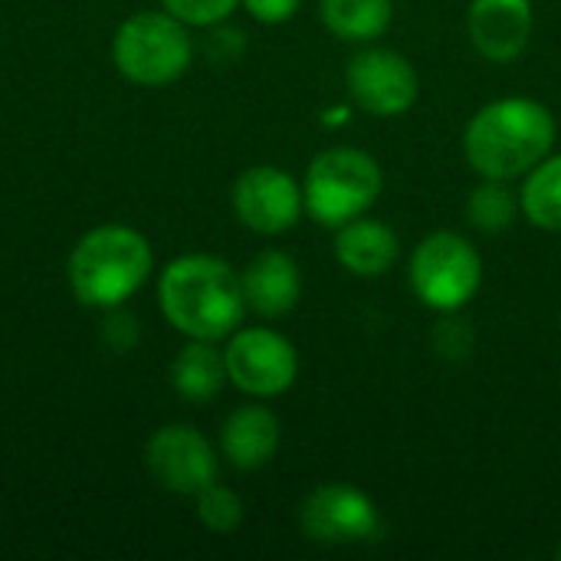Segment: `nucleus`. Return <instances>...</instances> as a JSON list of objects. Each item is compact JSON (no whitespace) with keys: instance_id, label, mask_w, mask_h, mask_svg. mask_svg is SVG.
Instances as JSON below:
<instances>
[{"instance_id":"ddd939ff","label":"nucleus","mask_w":561,"mask_h":561,"mask_svg":"<svg viewBox=\"0 0 561 561\" xmlns=\"http://www.w3.org/2000/svg\"><path fill=\"white\" fill-rule=\"evenodd\" d=\"M247 309L263 319H279L299 306L302 296V270L299 263L283 250H263L250 260V266L240 273Z\"/></svg>"},{"instance_id":"4be33fe9","label":"nucleus","mask_w":561,"mask_h":561,"mask_svg":"<svg viewBox=\"0 0 561 561\" xmlns=\"http://www.w3.org/2000/svg\"><path fill=\"white\" fill-rule=\"evenodd\" d=\"M431 342H434V348L444 358L457 362V358H467V352L473 348V332H470V325L463 319H457V312H447L444 322L434 329V339Z\"/></svg>"},{"instance_id":"6ab92c4d","label":"nucleus","mask_w":561,"mask_h":561,"mask_svg":"<svg viewBox=\"0 0 561 561\" xmlns=\"http://www.w3.org/2000/svg\"><path fill=\"white\" fill-rule=\"evenodd\" d=\"M519 214L523 207H519V191H513V181L480 178V184L467 197V220L480 233H506Z\"/></svg>"},{"instance_id":"423d86ee","label":"nucleus","mask_w":561,"mask_h":561,"mask_svg":"<svg viewBox=\"0 0 561 561\" xmlns=\"http://www.w3.org/2000/svg\"><path fill=\"white\" fill-rule=\"evenodd\" d=\"M174 13H135L115 30L112 56L118 72L135 85H168L191 66L194 46Z\"/></svg>"},{"instance_id":"f257e3e1","label":"nucleus","mask_w":561,"mask_h":561,"mask_svg":"<svg viewBox=\"0 0 561 561\" xmlns=\"http://www.w3.org/2000/svg\"><path fill=\"white\" fill-rule=\"evenodd\" d=\"M559 122L552 108L529 95L493 99L463 128V158L480 178L519 181L552 154Z\"/></svg>"},{"instance_id":"a211bd4d","label":"nucleus","mask_w":561,"mask_h":561,"mask_svg":"<svg viewBox=\"0 0 561 561\" xmlns=\"http://www.w3.org/2000/svg\"><path fill=\"white\" fill-rule=\"evenodd\" d=\"M519 207L523 217L546 230V233H561V154H546L519 187Z\"/></svg>"},{"instance_id":"1a4fd4ad","label":"nucleus","mask_w":561,"mask_h":561,"mask_svg":"<svg viewBox=\"0 0 561 561\" xmlns=\"http://www.w3.org/2000/svg\"><path fill=\"white\" fill-rule=\"evenodd\" d=\"M227 378L250 398H279L299 378L296 345L263 325L237 329L224 348Z\"/></svg>"},{"instance_id":"4468645a","label":"nucleus","mask_w":561,"mask_h":561,"mask_svg":"<svg viewBox=\"0 0 561 561\" xmlns=\"http://www.w3.org/2000/svg\"><path fill=\"white\" fill-rule=\"evenodd\" d=\"M335 260L345 273L358 276V279H378L385 273L394 270V263L401 260V240L398 233L378 220V217H355L348 224H342L335 230Z\"/></svg>"},{"instance_id":"9d476101","label":"nucleus","mask_w":561,"mask_h":561,"mask_svg":"<svg viewBox=\"0 0 561 561\" xmlns=\"http://www.w3.org/2000/svg\"><path fill=\"white\" fill-rule=\"evenodd\" d=\"M233 214L247 230L279 237L306 214L302 184L276 164L247 168L233 184Z\"/></svg>"},{"instance_id":"20e7f679","label":"nucleus","mask_w":561,"mask_h":561,"mask_svg":"<svg viewBox=\"0 0 561 561\" xmlns=\"http://www.w3.org/2000/svg\"><path fill=\"white\" fill-rule=\"evenodd\" d=\"M385 191V171L375 154L335 145L319 151L302 178V201L306 214L329 230L368 214Z\"/></svg>"},{"instance_id":"f8f14e48","label":"nucleus","mask_w":561,"mask_h":561,"mask_svg":"<svg viewBox=\"0 0 561 561\" xmlns=\"http://www.w3.org/2000/svg\"><path fill=\"white\" fill-rule=\"evenodd\" d=\"M467 33L486 62H516L536 33L533 0H470Z\"/></svg>"},{"instance_id":"b1692460","label":"nucleus","mask_w":561,"mask_h":561,"mask_svg":"<svg viewBox=\"0 0 561 561\" xmlns=\"http://www.w3.org/2000/svg\"><path fill=\"white\" fill-rule=\"evenodd\" d=\"M556 556H559V559H561V546H559V552H556Z\"/></svg>"},{"instance_id":"f3484780","label":"nucleus","mask_w":561,"mask_h":561,"mask_svg":"<svg viewBox=\"0 0 561 561\" xmlns=\"http://www.w3.org/2000/svg\"><path fill=\"white\" fill-rule=\"evenodd\" d=\"M319 16L342 43H375L388 33L394 0H319Z\"/></svg>"},{"instance_id":"dca6fc26","label":"nucleus","mask_w":561,"mask_h":561,"mask_svg":"<svg viewBox=\"0 0 561 561\" xmlns=\"http://www.w3.org/2000/svg\"><path fill=\"white\" fill-rule=\"evenodd\" d=\"M227 362L224 352L214 348V342L204 339H191V345H184L178 352V358L171 362V385L181 398L194 401V404H207L214 401L224 385H227Z\"/></svg>"},{"instance_id":"412c9836","label":"nucleus","mask_w":561,"mask_h":561,"mask_svg":"<svg viewBox=\"0 0 561 561\" xmlns=\"http://www.w3.org/2000/svg\"><path fill=\"white\" fill-rule=\"evenodd\" d=\"M161 3L187 26H217L237 10L240 0H161Z\"/></svg>"},{"instance_id":"5701e85b","label":"nucleus","mask_w":561,"mask_h":561,"mask_svg":"<svg viewBox=\"0 0 561 561\" xmlns=\"http://www.w3.org/2000/svg\"><path fill=\"white\" fill-rule=\"evenodd\" d=\"M240 3L247 7V13H250L253 20L276 26V23L293 20V16L299 13V3H302V0H240Z\"/></svg>"},{"instance_id":"9b49d317","label":"nucleus","mask_w":561,"mask_h":561,"mask_svg":"<svg viewBox=\"0 0 561 561\" xmlns=\"http://www.w3.org/2000/svg\"><path fill=\"white\" fill-rule=\"evenodd\" d=\"M145 467L158 486L178 496H197L204 486L217 483V454L210 440L187 427H161L145 447Z\"/></svg>"},{"instance_id":"39448f33","label":"nucleus","mask_w":561,"mask_h":561,"mask_svg":"<svg viewBox=\"0 0 561 561\" xmlns=\"http://www.w3.org/2000/svg\"><path fill=\"white\" fill-rule=\"evenodd\" d=\"M408 276L421 306L440 316L460 312L483 286V256L463 233L434 230L411 250Z\"/></svg>"},{"instance_id":"7ed1b4c3","label":"nucleus","mask_w":561,"mask_h":561,"mask_svg":"<svg viewBox=\"0 0 561 561\" xmlns=\"http://www.w3.org/2000/svg\"><path fill=\"white\" fill-rule=\"evenodd\" d=\"M151 243L131 227H95L69 253V289L82 306L115 309L151 276Z\"/></svg>"},{"instance_id":"0eeeda50","label":"nucleus","mask_w":561,"mask_h":561,"mask_svg":"<svg viewBox=\"0 0 561 561\" xmlns=\"http://www.w3.org/2000/svg\"><path fill=\"white\" fill-rule=\"evenodd\" d=\"M299 529L316 546H371L385 536V519L365 490L322 483L299 503Z\"/></svg>"},{"instance_id":"6e6552de","label":"nucleus","mask_w":561,"mask_h":561,"mask_svg":"<svg viewBox=\"0 0 561 561\" xmlns=\"http://www.w3.org/2000/svg\"><path fill=\"white\" fill-rule=\"evenodd\" d=\"M345 89L362 112L375 118H398L414 108L421 79L404 53L365 43L345 66Z\"/></svg>"},{"instance_id":"f03ea898","label":"nucleus","mask_w":561,"mask_h":561,"mask_svg":"<svg viewBox=\"0 0 561 561\" xmlns=\"http://www.w3.org/2000/svg\"><path fill=\"white\" fill-rule=\"evenodd\" d=\"M158 299L164 319L178 332L204 342L233 335L247 312L240 273L227 260L207 253H191L168 263L158 279Z\"/></svg>"},{"instance_id":"aec40b11","label":"nucleus","mask_w":561,"mask_h":561,"mask_svg":"<svg viewBox=\"0 0 561 561\" xmlns=\"http://www.w3.org/2000/svg\"><path fill=\"white\" fill-rule=\"evenodd\" d=\"M194 500H197V519L210 533L227 536V533H237L240 529V523H243V500L230 486L210 483Z\"/></svg>"},{"instance_id":"2eb2a0df","label":"nucleus","mask_w":561,"mask_h":561,"mask_svg":"<svg viewBox=\"0 0 561 561\" xmlns=\"http://www.w3.org/2000/svg\"><path fill=\"white\" fill-rule=\"evenodd\" d=\"M279 417L263 408V404H243L237 408L224 427H220V450L227 457L230 467L250 473V470H260L266 467L276 450H279Z\"/></svg>"}]
</instances>
